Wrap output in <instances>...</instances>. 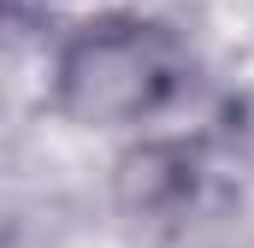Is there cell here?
<instances>
[{"label":"cell","mask_w":254,"mask_h":248,"mask_svg":"<svg viewBox=\"0 0 254 248\" xmlns=\"http://www.w3.org/2000/svg\"><path fill=\"white\" fill-rule=\"evenodd\" d=\"M184 89L190 54L154 18H95L54 54V107L83 130L154 124Z\"/></svg>","instance_id":"obj_1"}]
</instances>
